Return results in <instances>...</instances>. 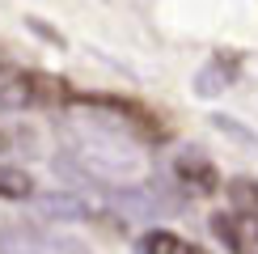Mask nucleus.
<instances>
[{"mask_svg":"<svg viewBox=\"0 0 258 254\" xmlns=\"http://www.w3.org/2000/svg\"><path fill=\"white\" fill-rule=\"evenodd\" d=\"M38 106V72L0 64V110H26Z\"/></svg>","mask_w":258,"mask_h":254,"instance_id":"nucleus-4","label":"nucleus"},{"mask_svg":"<svg viewBox=\"0 0 258 254\" xmlns=\"http://www.w3.org/2000/svg\"><path fill=\"white\" fill-rule=\"evenodd\" d=\"M110 204L123 208V216H132V220H153L169 212V204L153 186H119V190H110Z\"/></svg>","mask_w":258,"mask_h":254,"instance_id":"nucleus-6","label":"nucleus"},{"mask_svg":"<svg viewBox=\"0 0 258 254\" xmlns=\"http://www.w3.org/2000/svg\"><path fill=\"white\" fill-rule=\"evenodd\" d=\"M229 199H233V212L258 220V182L254 178H229Z\"/></svg>","mask_w":258,"mask_h":254,"instance_id":"nucleus-10","label":"nucleus"},{"mask_svg":"<svg viewBox=\"0 0 258 254\" xmlns=\"http://www.w3.org/2000/svg\"><path fill=\"white\" fill-rule=\"evenodd\" d=\"M0 148H9V136H5V132H0Z\"/></svg>","mask_w":258,"mask_h":254,"instance_id":"nucleus-11","label":"nucleus"},{"mask_svg":"<svg viewBox=\"0 0 258 254\" xmlns=\"http://www.w3.org/2000/svg\"><path fill=\"white\" fill-rule=\"evenodd\" d=\"M136 254H208L203 246H195V241H186V237H178V233H144V237L136 241Z\"/></svg>","mask_w":258,"mask_h":254,"instance_id":"nucleus-8","label":"nucleus"},{"mask_svg":"<svg viewBox=\"0 0 258 254\" xmlns=\"http://www.w3.org/2000/svg\"><path fill=\"white\" fill-rule=\"evenodd\" d=\"M0 254H89L77 237L51 233L42 225H26V220H5L0 225Z\"/></svg>","mask_w":258,"mask_h":254,"instance_id":"nucleus-1","label":"nucleus"},{"mask_svg":"<svg viewBox=\"0 0 258 254\" xmlns=\"http://www.w3.org/2000/svg\"><path fill=\"white\" fill-rule=\"evenodd\" d=\"M174 178H178V186L186 190V195H212V190L220 186V174H216V165H212V157L199 153V148H178Z\"/></svg>","mask_w":258,"mask_h":254,"instance_id":"nucleus-2","label":"nucleus"},{"mask_svg":"<svg viewBox=\"0 0 258 254\" xmlns=\"http://www.w3.org/2000/svg\"><path fill=\"white\" fill-rule=\"evenodd\" d=\"M212 233L229 246V254H258V220L254 216L216 212V216H212Z\"/></svg>","mask_w":258,"mask_h":254,"instance_id":"nucleus-3","label":"nucleus"},{"mask_svg":"<svg viewBox=\"0 0 258 254\" xmlns=\"http://www.w3.org/2000/svg\"><path fill=\"white\" fill-rule=\"evenodd\" d=\"M34 208L42 220H89L93 216V208L81 195H38Z\"/></svg>","mask_w":258,"mask_h":254,"instance_id":"nucleus-7","label":"nucleus"},{"mask_svg":"<svg viewBox=\"0 0 258 254\" xmlns=\"http://www.w3.org/2000/svg\"><path fill=\"white\" fill-rule=\"evenodd\" d=\"M34 195V178L17 165H0V199H30Z\"/></svg>","mask_w":258,"mask_h":254,"instance_id":"nucleus-9","label":"nucleus"},{"mask_svg":"<svg viewBox=\"0 0 258 254\" xmlns=\"http://www.w3.org/2000/svg\"><path fill=\"white\" fill-rule=\"evenodd\" d=\"M237 72H241V55H233V51H216V55L199 68L195 93H199V98H216V93H224L233 81H237Z\"/></svg>","mask_w":258,"mask_h":254,"instance_id":"nucleus-5","label":"nucleus"}]
</instances>
